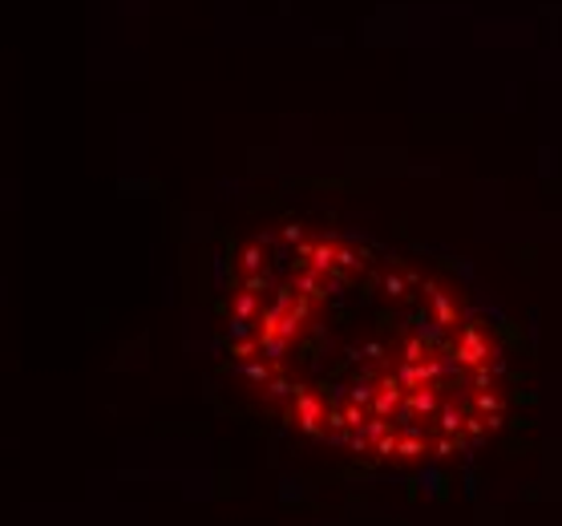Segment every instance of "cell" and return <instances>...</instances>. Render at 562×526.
<instances>
[{
	"instance_id": "1",
	"label": "cell",
	"mask_w": 562,
	"mask_h": 526,
	"mask_svg": "<svg viewBox=\"0 0 562 526\" xmlns=\"http://www.w3.org/2000/svg\"><path fill=\"white\" fill-rule=\"evenodd\" d=\"M227 352L288 429L384 470L453 466L506 425V348L441 271L280 219L235 247Z\"/></svg>"
}]
</instances>
